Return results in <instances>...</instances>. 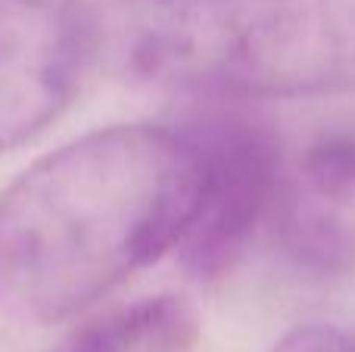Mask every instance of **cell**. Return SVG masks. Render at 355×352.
Segmentation results:
<instances>
[{"instance_id": "1", "label": "cell", "mask_w": 355, "mask_h": 352, "mask_svg": "<svg viewBox=\"0 0 355 352\" xmlns=\"http://www.w3.org/2000/svg\"><path fill=\"white\" fill-rule=\"evenodd\" d=\"M200 187L184 128L112 125L41 156L0 193V309L53 324L178 247Z\"/></svg>"}, {"instance_id": "2", "label": "cell", "mask_w": 355, "mask_h": 352, "mask_svg": "<svg viewBox=\"0 0 355 352\" xmlns=\"http://www.w3.org/2000/svg\"><path fill=\"white\" fill-rule=\"evenodd\" d=\"M116 37L141 78L209 97L355 87V0H122Z\"/></svg>"}, {"instance_id": "3", "label": "cell", "mask_w": 355, "mask_h": 352, "mask_svg": "<svg viewBox=\"0 0 355 352\" xmlns=\"http://www.w3.org/2000/svg\"><path fill=\"white\" fill-rule=\"evenodd\" d=\"M200 162V187L178 259L193 281H218L243 259L284 193L281 143L243 116H212L184 128Z\"/></svg>"}, {"instance_id": "4", "label": "cell", "mask_w": 355, "mask_h": 352, "mask_svg": "<svg viewBox=\"0 0 355 352\" xmlns=\"http://www.w3.org/2000/svg\"><path fill=\"white\" fill-rule=\"evenodd\" d=\"M94 50L78 0H0V153L62 116Z\"/></svg>"}, {"instance_id": "5", "label": "cell", "mask_w": 355, "mask_h": 352, "mask_svg": "<svg viewBox=\"0 0 355 352\" xmlns=\"http://www.w3.org/2000/svg\"><path fill=\"white\" fill-rule=\"evenodd\" d=\"M196 312L181 297H147L75 331L56 352H193Z\"/></svg>"}, {"instance_id": "6", "label": "cell", "mask_w": 355, "mask_h": 352, "mask_svg": "<svg viewBox=\"0 0 355 352\" xmlns=\"http://www.w3.org/2000/svg\"><path fill=\"white\" fill-rule=\"evenodd\" d=\"M302 187L327 206L355 212V131L321 137L312 143L300 168Z\"/></svg>"}, {"instance_id": "7", "label": "cell", "mask_w": 355, "mask_h": 352, "mask_svg": "<svg viewBox=\"0 0 355 352\" xmlns=\"http://www.w3.org/2000/svg\"><path fill=\"white\" fill-rule=\"evenodd\" d=\"M271 352H355V340L334 324H300L287 331Z\"/></svg>"}]
</instances>
